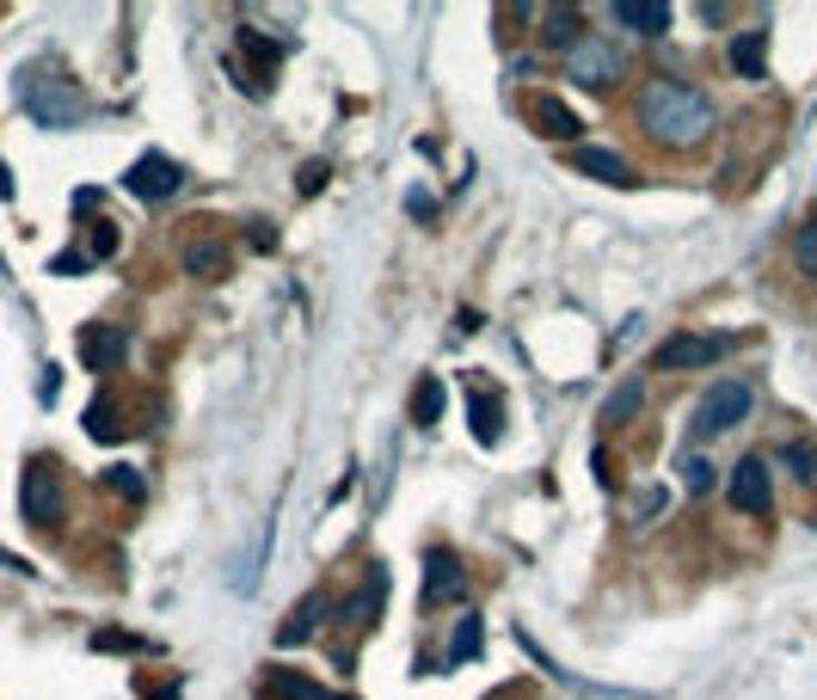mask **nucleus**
Masks as SVG:
<instances>
[{"label": "nucleus", "instance_id": "nucleus-1", "mask_svg": "<svg viewBox=\"0 0 817 700\" xmlns=\"http://www.w3.org/2000/svg\"><path fill=\"white\" fill-rule=\"evenodd\" d=\"M633 118H639V130L664 148H700L713 135V123H719V111H713V99L700 93V87H688V80L652 74L646 87H639V99H633Z\"/></svg>", "mask_w": 817, "mask_h": 700}, {"label": "nucleus", "instance_id": "nucleus-2", "mask_svg": "<svg viewBox=\"0 0 817 700\" xmlns=\"http://www.w3.org/2000/svg\"><path fill=\"white\" fill-rule=\"evenodd\" d=\"M19 105L31 111V123H43V130H74L80 118H87V93H80V80H68L62 68H19L13 80Z\"/></svg>", "mask_w": 817, "mask_h": 700}, {"label": "nucleus", "instance_id": "nucleus-3", "mask_svg": "<svg viewBox=\"0 0 817 700\" xmlns=\"http://www.w3.org/2000/svg\"><path fill=\"white\" fill-rule=\"evenodd\" d=\"M621 68H627V55H621V43L603 38V31H584V43L566 55V80H578L591 93H608L621 80Z\"/></svg>", "mask_w": 817, "mask_h": 700}, {"label": "nucleus", "instance_id": "nucleus-4", "mask_svg": "<svg viewBox=\"0 0 817 700\" xmlns=\"http://www.w3.org/2000/svg\"><path fill=\"white\" fill-rule=\"evenodd\" d=\"M19 510H26L31 529H56V523H62V474H56L50 455L26 461V479H19Z\"/></svg>", "mask_w": 817, "mask_h": 700}, {"label": "nucleus", "instance_id": "nucleus-5", "mask_svg": "<svg viewBox=\"0 0 817 700\" xmlns=\"http://www.w3.org/2000/svg\"><path fill=\"white\" fill-rule=\"evenodd\" d=\"M750 406H756L750 382H719V387H713V394L695 406V436H719V430H732V424L750 418Z\"/></svg>", "mask_w": 817, "mask_h": 700}, {"label": "nucleus", "instance_id": "nucleus-6", "mask_svg": "<svg viewBox=\"0 0 817 700\" xmlns=\"http://www.w3.org/2000/svg\"><path fill=\"white\" fill-rule=\"evenodd\" d=\"M725 498H732V510H744V516H768V510H775V479H768L763 455H744V461L732 467Z\"/></svg>", "mask_w": 817, "mask_h": 700}, {"label": "nucleus", "instance_id": "nucleus-7", "mask_svg": "<svg viewBox=\"0 0 817 700\" xmlns=\"http://www.w3.org/2000/svg\"><path fill=\"white\" fill-rule=\"evenodd\" d=\"M123 185H130V197H142V203H167L172 191L185 185V166L167 160V154H142L130 172H123Z\"/></svg>", "mask_w": 817, "mask_h": 700}, {"label": "nucleus", "instance_id": "nucleus-8", "mask_svg": "<svg viewBox=\"0 0 817 700\" xmlns=\"http://www.w3.org/2000/svg\"><path fill=\"white\" fill-rule=\"evenodd\" d=\"M462 596H467L462 559L448 554V547H431L424 554V608H448V602H462Z\"/></svg>", "mask_w": 817, "mask_h": 700}, {"label": "nucleus", "instance_id": "nucleus-9", "mask_svg": "<svg viewBox=\"0 0 817 700\" xmlns=\"http://www.w3.org/2000/svg\"><path fill=\"white\" fill-rule=\"evenodd\" d=\"M234 50L246 55V74H234V80H240V87H246L252 99H264V80L278 74L283 50H278V43H271V38H264V31H252V26H240V31H234Z\"/></svg>", "mask_w": 817, "mask_h": 700}, {"label": "nucleus", "instance_id": "nucleus-10", "mask_svg": "<svg viewBox=\"0 0 817 700\" xmlns=\"http://www.w3.org/2000/svg\"><path fill=\"white\" fill-rule=\"evenodd\" d=\"M123 357H130V332L123 326H105V319L80 326V363H87L93 375H111Z\"/></svg>", "mask_w": 817, "mask_h": 700}, {"label": "nucleus", "instance_id": "nucleus-11", "mask_svg": "<svg viewBox=\"0 0 817 700\" xmlns=\"http://www.w3.org/2000/svg\"><path fill=\"white\" fill-rule=\"evenodd\" d=\"M732 351V338H707V332H676L670 344H658V369H707Z\"/></svg>", "mask_w": 817, "mask_h": 700}, {"label": "nucleus", "instance_id": "nucleus-12", "mask_svg": "<svg viewBox=\"0 0 817 700\" xmlns=\"http://www.w3.org/2000/svg\"><path fill=\"white\" fill-rule=\"evenodd\" d=\"M382 602H387V571L370 566V571H363V584H356V596L339 608V615H344V627H351V633H370L375 615H382Z\"/></svg>", "mask_w": 817, "mask_h": 700}, {"label": "nucleus", "instance_id": "nucleus-13", "mask_svg": "<svg viewBox=\"0 0 817 700\" xmlns=\"http://www.w3.org/2000/svg\"><path fill=\"white\" fill-rule=\"evenodd\" d=\"M528 118H535V130L547 135V142H578V111L566 105V99H554V93H535L528 99Z\"/></svg>", "mask_w": 817, "mask_h": 700}, {"label": "nucleus", "instance_id": "nucleus-14", "mask_svg": "<svg viewBox=\"0 0 817 700\" xmlns=\"http://www.w3.org/2000/svg\"><path fill=\"white\" fill-rule=\"evenodd\" d=\"M179 258H185V271L198 283H222L228 277V240H215V234H191L185 246H179Z\"/></svg>", "mask_w": 817, "mask_h": 700}, {"label": "nucleus", "instance_id": "nucleus-15", "mask_svg": "<svg viewBox=\"0 0 817 700\" xmlns=\"http://www.w3.org/2000/svg\"><path fill=\"white\" fill-rule=\"evenodd\" d=\"M615 26L633 38H664L670 31V7L664 0H615Z\"/></svg>", "mask_w": 817, "mask_h": 700}, {"label": "nucleus", "instance_id": "nucleus-16", "mask_svg": "<svg viewBox=\"0 0 817 700\" xmlns=\"http://www.w3.org/2000/svg\"><path fill=\"white\" fill-rule=\"evenodd\" d=\"M467 424H474V436L486 443V449L504 436V399L492 394L486 382H474V387H467Z\"/></svg>", "mask_w": 817, "mask_h": 700}, {"label": "nucleus", "instance_id": "nucleus-17", "mask_svg": "<svg viewBox=\"0 0 817 700\" xmlns=\"http://www.w3.org/2000/svg\"><path fill=\"white\" fill-rule=\"evenodd\" d=\"M572 166H578L584 179H596V185H627L633 179V166L615 148H572Z\"/></svg>", "mask_w": 817, "mask_h": 700}, {"label": "nucleus", "instance_id": "nucleus-18", "mask_svg": "<svg viewBox=\"0 0 817 700\" xmlns=\"http://www.w3.org/2000/svg\"><path fill=\"white\" fill-rule=\"evenodd\" d=\"M541 43L572 55L584 43V13H578V7H554V13H547V26H541Z\"/></svg>", "mask_w": 817, "mask_h": 700}, {"label": "nucleus", "instance_id": "nucleus-19", "mask_svg": "<svg viewBox=\"0 0 817 700\" xmlns=\"http://www.w3.org/2000/svg\"><path fill=\"white\" fill-rule=\"evenodd\" d=\"M725 55H732V68H738L744 80H763V62H768V31H738Z\"/></svg>", "mask_w": 817, "mask_h": 700}, {"label": "nucleus", "instance_id": "nucleus-20", "mask_svg": "<svg viewBox=\"0 0 817 700\" xmlns=\"http://www.w3.org/2000/svg\"><path fill=\"white\" fill-rule=\"evenodd\" d=\"M271 694L278 700H344V694H332V688L307 682V676H295V670H271Z\"/></svg>", "mask_w": 817, "mask_h": 700}, {"label": "nucleus", "instance_id": "nucleus-21", "mask_svg": "<svg viewBox=\"0 0 817 700\" xmlns=\"http://www.w3.org/2000/svg\"><path fill=\"white\" fill-rule=\"evenodd\" d=\"M480 646H486V627H480V615H467L455 627V639H448V670H462L467 658H480Z\"/></svg>", "mask_w": 817, "mask_h": 700}, {"label": "nucleus", "instance_id": "nucleus-22", "mask_svg": "<svg viewBox=\"0 0 817 700\" xmlns=\"http://www.w3.org/2000/svg\"><path fill=\"white\" fill-rule=\"evenodd\" d=\"M639 406H646V382L633 375L627 387H615V394H608V406H603V424H627Z\"/></svg>", "mask_w": 817, "mask_h": 700}, {"label": "nucleus", "instance_id": "nucleus-23", "mask_svg": "<svg viewBox=\"0 0 817 700\" xmlns=\"http://www.w3.org/2000/svg\"><path fill=\"white\" fill-rule=\"evenodd\" d=\"M436 418H443V382L424 375V382L412 387V424H436Z\"/></svg>", "mask_w": 817, "mask_h": 700}, {"label": "nucleus", "instance_id": "nucleus-24", "mask_svg": "<svg viewBox=\"0 0 817 700\" xmlns=\"http://www.w3.org/2000/svg\"><path fill=\"white\" fill-rule=\"evenodd\" d=\"M320 608H326V596H307V602H302V608H295V615H290V627H283V633H278V646H302V639L314 633Z\"/></svg>", "mask_w": 817, "mask_h": 700}, {"label": "nucleus", "instance_id": "nucleus-25", "mask_svg": "<svg viewBox=\"0 0 817 700\" xmlns=\"http://www.w3.org/2000/svg\"><path fill=\"white\" fill-rule=\"evenodd\" d=\"M87 430H93L99 443H118V436H123L118 406H111V399H93V412H87Z\"/></svg>", "mask_w": 817, "mask_h": 700}, {"label": "nucleus", "instance_id": "nucleus-26", "mask_svg": "<svg viewBox=\"0 0 817 700\" xmlns=\"http://www.w3.org/2000/svg\"><path fill=\"white\" fill-rule=\"evenodd\" d=\"M713 474H719L713 461H700V455H688V461H683V486H688V498H707V491L719 486Z\"/></svg>", "mask_w": 817, "mask_h": 700}, {"label": "nucleus", "instance_id": "nucleus-27", "mask_svg": "<svg viewBox=\"0 0 817 700\" xmlns=\"http://www.w3.org/2000/svg\"><path fill=\"white\" fill-rule=\"evenodd\" d=\"M793 265H799L805 277H817V215L799 227V240H793Z\"/></svg>", "mask_w": 817, "mask_h": 700}, {"label": "nucleus", "instance_id": "nucleus-28", "mask_svg": "<svg viewBox=\"0 0 817 700\" xmlns=\"http://www.w3.org/2000/svg\"><path fill=\"white\" fill-rule=\"evenodd\" d=\"M105 486L118 491V498H130V504H135V498L148 491V479L135 474V467H105Z\"/></svg>", "mask_w": 817, "mask_h": 700}, {"label": "nucleus", "instance_id": "nucleus-29", "mask_svg": "<svg viewBox=\"0 0 817 700\" xmlns=\"http://www.w3.org/2000/svg\"><path fill=\"white\" fill-rule=\"evenodd\" d=\"M50 271L56 277H74V271H93V258H87V246H74V252H62V258H50Z\"/></svg>", "mask_w": 817, "mask_h": 700}, {"label": "nucleus", "instance_id": "nucleus-30", "mask_svg": "<svg viewBox=\"0 0 817 700\" xmlns=\"http://www.w3.org/2000/svg\"><path fill=\"white\" fill-rule=\"evenodd\" d=\"M787 467L799 479H817V461H811V449H805V443H793V449H787Z\"/></svg>", "mask_w": 817, "mask_h": 700}, {"label": "nucleus", "instance_id": "nucleus-31", "mask_svg": "<svg viewBox=\"0 0 817 700\" xmlns=\"http://www.w3.org/2000/svg\"><path fill=\"white\" fill-rule=\"evenodd\" d=\"M320 185H326V166H320V160H307V166H302V179H295V191H302V197H314Z\"/></svg>", "mask_w": 817, "mask_h": 700}, {"label": "nucleus", "instance_id": "nucleus-32", "mask_svg": "<svg viewBox=\"0 0 817 700\" xmlns=\"http://www.w3.org/2000/svg\"><path fill=\"white\" fill-rule=\"evenodd\" d=\"M252 246H259V252H271V246H278V234H271V222H252Z\"/></svg>", "mask_w": 817, "mask_h": 700}, {"label": "nucleus", "instance_id": "nucleus-33", "mask_svg": "<svg viewBox=\"0 0 817 700\" xmlns=\"http://www.w3.org/2000/svg\"><path fill=\"white\" fill-rule=\"evenodd\" d=\"M7 197H13V172L0 166V203H7Z\"/></svg>", "mask_w": 817, "mask_h": 700}]
</instances>
